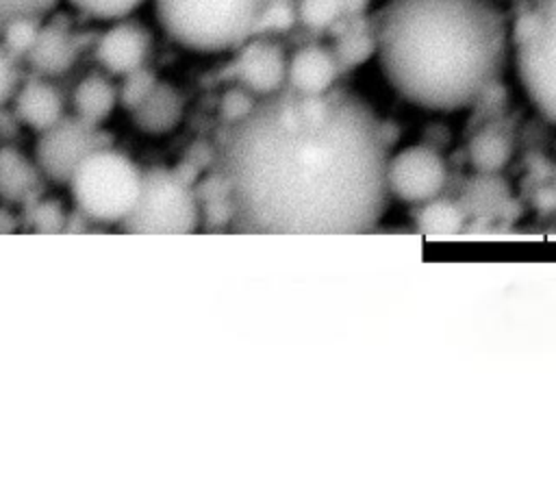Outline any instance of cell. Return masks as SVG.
Returning <instances> with one entry per match:
<instances>
[{
	"instance_id": "8992f818",
	"label": "cell",
	"mask_w": 556,
	"mask_h": 478,
	"mask_svg": "<svg viewBox=\"0 0 556 478\" xmlns=\"http://www.w3.org/2000/svg\"><path fill=\"white\" fill-rule=\"evenodd\" d=\"M195 189L176 172H143L139 200L126 222V230L137 235H187L200 224Z\"/></svg>"
},
{
	"instance_id": "d4e9b609",
	"label": "cell",
	"mask_w": 556,
	"mask_h": 478,
	"mask_svg": "<svg viewBox=\"0 0 556 478\" xmlns=\"http://www.w3.org/2000/svg\"><path fill=\"white\" fill-rule=\"evenodd\" d=\"M54 0H0V24L20 15H39Z\"/></svg>"
},
{
	"instance_id": "e0dca14e",
	"label": "cell",
	"mask_w": 556,
	"mask_h": 478,
	"mask_svg": "<svg viewBox=\"0 0 556 478\" xmlns=\"http://www.w3.org/2000/svg\"><path fill=\"white\" fill-rule=\"evenodd\" d=\"M460 226H463V215L454 204L443 202L439 198L426 202L421 211L419 228L428 239L454 237L460 230Z\"/></svg>"
},
{
	"instance_id": "5bb4252c",
	"label": "cell",
	"mask_w": 556,
	"mask_h": 478,
	"mask_svg": "<svg viewBox=\"0 0 556 478\" xmlns=\"http://www.w3.org/2000/svg\"><path fill=\"white\" fill-rule=\"evenodd\" d=\"M72 113L89 124L100 126L119 106V89L113 76L104 72H93L83 76L70 96Z\"/></svg>"
},
{
	"instance_id": "9c48e42d",
	"label": "cell",
	"mask_w": 556,
	"mask_h": 478,
	"mask_svg": "<svg viewBox=\"0 0 556 478\" xmlns=\"http://www.w3.org/2000/svg\"><path fill=\"white\" fill-rule=\"evenodd\" d=\"M232 78L256 100L287 89L289 54L269 35H254L232 52Z\"/></svg>"
},
{
	"instance_id": "d6986e66",
	"label": "cell",
	"mask_w": 556,
	"mask_h": 478,
	"mask_svg": "<svg viewBox=\"0 0 556 478\" xmlns=\"http://www.w3.org/2000/svg\"><path fill=\"white\" fill-rule=\"evenodd\" d=\"M83 13L91 15L98 22H119L128 20L137 9H141L148 0H67Z\"/></svg>"
},
{
	"instance_id": "277c9868",
	"label": "cell",
	"mask_w": 556,
	"mask_h": 478,
	"mask_svg": "<svg viewBox=\"0 0 556 478\" xmlns=\"http://www.w3.org/2000/svg\"><path fill=\"white\" fill-rule=\"evenodd\" d=\"M510 52L526 98L556 126V0H534L515 17Z\"/></svg>"
},
{
	"instance_id": "ac0fdd59",
	"label": "cell",
	"mask_w": 556,
	"mask_h": 478,
	"mask_svg": "<svg viewBox=\"0 0 556 478\" xmlns=\"http://www.w3.org/2000/svg\"><path fill=\"white\" fill-rule=\"evenodd\" d=\"M41 22L37 15H20L2 22V43L9 52H13L17 59H26L37 43V37L41 33Z\"/></svg>"
},
{
	"instance_id": "44dd1931",
	"label": "cell",
	"mask_w": 556,
	"mask_h": 478,
	"mask_svg": "<svg viewBox=\"0 0 556 478\" xmlns=\"http://www.w3.org/2000/svg\"><path fill=\"white\" fill-rule=\"evenodd\" d=\"M156 80L159 78L148 67H141V70L119 78V85H117V89H119V106H124L126 111L135 109L150 93V89L154 87Z\"/></svg>"
},
{
	"instance_id": "7c38bea8",
	"label": "cell",
	"mask_w": 556,
	"mask_h": 478,
	"mask_svg": "<svg viewBox=\"0 0 556 478\" xmlns=\"http://www.w3.org/2000/svg\"><path fill=\"white\" fill-rule=\"evenodd\" d=\"M13 111L22 126L33 133H43L56 122H61L65 113V98L54 87L48 76H33L22 80L13 98Z\"/></svg>"
},
{
	"instance_id": "4fadbf2b",
	"label": "cell",
	"mask_w": 556,
	"mask_h": 478,
	"mask_svg": "<svg viewBox=\"0 0 556 478\" xmlns=\"http://www.w3.org/2000/svg\"><path fill=\"white\" fill-rule=\"evenodd\" d=\"M339 56L319 43H308L289 54L287 89L300 96H321L334 89Z\"/></svg>"
},
{
	"instance_id": "8fae6325",
	"label": "cell",
	"mask_w": 556,
	"mask_h": 478,
	"mask_svg": "<svg viewBox=\"0 0 556 478\" xmlns=\"http://www.w3.org/2000/svg\"><path fill=\"white\" fill-rule=\"evenodd\" d=\"M185 111L187 104L182 91L176 85L159 78L150 93L128 113L132 126L141 135L167 137L182 124Z\"/></svg>"
},
{
	"instance_id": "6da1fadb",
	"label": "cell",
	"mask_w": 556,
	"mask_h": 478,
	"mask_svg": "<svg viewBox=\"0 0 556 478\" xmlns=\"http://www.w3.org/2000/svg\"><path fill=\"white\" fill-rule=\"evenodd\" d=\"M387 143L354 93L256 100L230 126L219 156L232 224L261 235H354L387 209Z\"/></svg>"
},
{
	"instance_id": "7402d4cb",
	"label": "cell",
	"mask_w": 556,
	"mask_h": 478,
	"mask_svg": "<svg viewBox=\"0 0 556 478\" xmlns=\"http://www.w3.org/2000/svg\"><path fill=\"white\" fill-rule=\"evenodd\" d=\"M295 20L298 9H293L291 2H263L256 35H276L289 30Z\"/></svg>"
},
{
	"instance_id": "52a82bcc",
	"label": "cell",
	"mask_w": 556,
	"mask_h": 478,
	"mask_svg": "<svg viewBox=\"0 0 556 478\" xmlns=\"http://www.w3.org/2000/svg\"><path fill=\"white\" fill-rule=\"evenodd\" d=\"M102 146L98 126L72 113L37 135L33 159L43 178L67 185L76 167Z\"/></svg>"
},
{
	"instance_id": "30bf717a",
	"label": "cell",
	"mask_w": 556,
	"mask_h": 478,
	"mask_svg": "<svg viewBox=\"0 0 556 478\" xmlns=\"http://www.w3.org/2000/svg\"><path fill=\"white\" fill-rule=\"evenodd\" d=\"M93 54L104 74L124 78L146 67L150 54V37L130 17L111 22L96 39Z\"/></svg>"
},
{
	"instance_id": "3957f363",
	"label": "cell",
	"mask_w": 556,
	"mask_h": 478,
	"mask_svg": "<svg viewBox=\"0 0 556 478\" xmlns=\"http://www.w3.org/2000/svg\"><path fill=\"white\" fill-rule=\"evenodd\" d=\"M265 0H150L165 37L191 54H232L256 35Z\"/></svg>"
},
{
	"instance_id": "ffe728a7",
	"label": "cell",
	"mask_w": 556,
	"mask_h": 478,
	"mask_svg": "<svg viewBox=\"0 0 556 478\" xmlns=\"http://www.w3.org/2000/svg\"><path fill=\"white\" fill-rule=\"evenodd\" d=\"M508 154H510L508 141L495 133H482L480 137H476L471 146V161L478 169H484V172L502 167Z\"/></svg>"
},
{
	"instance_id": "7a4b0ae2",
	"label": "cell",
	"mask_w": 556,
	"mask_h": 478,
	"mask_svg": "<svg viewBox=\"0 0 556 478\" xmlns=\"http://www.w3.org/2000/svg\"><path fill=\"white\" fill-rule=\"evenodd\" d=\"M374 50L402 100L450 113L476 104L500 78L510 26L495 0H387Z\"/></svg>"
},
{
	"instance_id": "cb8c5ba5",
	"label": "cell",
	"mask_w": 556,
	"mask_h": 478,
	"mask_svg": "<svg viewBox=\"0 0 556 478\" xmlns=\"http://www.w3.org/2000/svg\"><path fill=\"white\" fill-rule=\"evenodd\" d=\"M20 85H22L20 59L13 52H9L0 41V109L13 102Z\"/></svg>"
},
{
	"instance_id": "603a6c76",
	"label": "cell",
	"mask_w": 556,
	"mask_h": 478,
	"mask_svg": "<svg viewBox=\"0 0 556 478\" xmlns=\"http://www.w3.org/2000/svg\"><path fill=\"white\" fill-rule=\"evenodd\" d=\"M341 11V0H300L298 20L308 28H324Z\"/></svg>"
},
{
	"instance_id": "ba28073f",
	"label": "cell",
	"mask_w": 556,
	"mask_h": 478,
	"mask_svg": "<svg viewBox=\"0 0 556 478\" xmlns=\"http://www.w3.org/2000/svg\"><path fill=\"white\" fill-rule=\"evenodd\" d=\"M447 169L439 152L428 146H408L387 161L389 196L406 204H426L439 198Z\"/></svg>"
},
{
	"instance_id": "484cf974",
	"label": "cell",
	"mask_w": 556,
	"mask_h": 478,
	"mask_svg": "<svg viewBox=\"0 0 556 478\" xmlns=\"http://www.w3.org/2000/svg\"><path fill=\"white\" fill-rule=\"evenodd\" d=\"M265 2H291V0H265Z\"/></svg>"
},
{
	"instance_id": "5b68a950",
	"label": "cell",
	"mask_w": 556,
	"mask_h": 478,
	"mask_svg": "<svg viewBox=\"0 0 556 478\" xmlns=\"http://www.w3.org/2000/svg\"><path fill=\"white\" fill-rule=\"evenodd\" d=\"M143 172L113 148L93 150L72 174L67 187L78 211L100 224H124L139 200Z\"/></svg>"
},
{
	"instance_id": "9a60e30c",
	"label": "cell",
	"mask_w": 556,
	"mask_h": 478,
	"mask_svg": "<svg viewBox=\"0 0 556 478\" xmlns=\"http://www.w3.org/2000/svg\"><path fill=\"white\" fill-rule=\"evenodd\" d=\"M39 167L35 159H28L15 148L0 150V200L24 202L37 191Z\"/></svg>"
},
{
	"instance_id": "2e32d148",
	"label": "cell",
	"mask_w": 556,
	"mask_h": 478,
	"mask_svg": "<svg viewBox=\"0 0 556 478\" xmlns=\"http://www.w3.org/2000/svg\"><path fill=\"white\" fill-rule=\"evenodd\" d=\"M74 41L72 37L54 26H41L37 43L26 56L39 76H54L72 65Z\"/></svg>"
}]
</instances>
